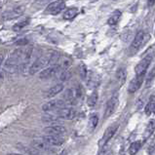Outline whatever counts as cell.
Returning <instances> with one entry per match:
<instances>
[{
  "instance_id": "6da1fadb",
  "label": "cell",
  "mask_w": 155,
  "mask_h": 155,
  "mask_svg": "<svg viewBox=\"0 0 155 155\" xmlns=\"http://www.w3.org/2000/svg\"><path fill=\"white\" fill-rule=\"evenodd\" d=\"M51 64V55L50 56H43L38 58L36 61H33L32 64H30L29 68V74L34 75L36 74L38 71L43 70L44 68H46Z\"/></svg>"
},
{
  "instance_id": "7a4b0ae2",
  "label": "cell",
  "mask_w": 155,
  "mask_h": 155,
  "mask_svg": "<svg viewBox=\"0 0 155 155\" xmlns=\"http://www.w3.org/2000/svg\"><path fill=\"white\" fill-rule=\"evenodd\" d=\"M153 57L154 55H151V54L143 55V60H141L135 68V72L137 75H145V72H147V68L149 66L150 63H151Z\"/></svg>"
},
{
  "instance_id": "3957f363",
  "label": "cell",
  "mask_w": 155,
  "mask_h": 155,
  "mask_svg": "<svg viewBox=\"0 0 155 155\" xmlns=\"http://www.w3.org/2000/svg\"><path fill=\"white\" fill-rule=\"evenodd\" d=\"M150 39V35L144 33L143 31H139L135 36L134 41L132 43V49H134L135 51L139 50L140 48H141L145 43H147Z\"/></svg>"
},
{
  "instance_id": "277c9868",
  "label": "cell",
  "mask_w": 155,
  "mask_h": 155,
  "mask_svg": "<svg viewBox=\"0 0 155 155\" xmlns=\"http://www.w3.org/2000/svg\"><path fill=\"white\" fill-rule=\"evenodd\" d=\"M65 8V3L64 0H56V1L50 3L46 8V13L51 15H58Z\"/></svg>"
},
{
  "instance_id": "5b68a950",
  "label": "cell",
  "mask_w": 155,
  "mask_h": 155,
  "mask_svg": "<svg viewBox=\"0 0 155 155\" xmlns=\"http://www.w3.org/2000/svg\"><path fill=\"white\" fill-rule=\"evenodd\" d=\"M65 104H66L64 100H52L42 105V110L43 111H47V112L54 111V110L56 111V110L65 106Z\"/></svg>"
},
{
  "instance_id": "8992f818",
  "label": "cell",
  "mask_w": 155,
  "mask_h": 155,
  "mask_svg": "<svg viewBox=\"0 0 155 155\" xmlns=\"http://www.w3.org/2000/svg\"><path fill=\"white\" fill-rule=\"evenodd\" d=\"M56 115L59 118H61V119H66V120H72L75 117H76V111L71 108V107H61L60 109L56 110Z\"/></svg>"
},
{
  "instance_id": "52a82bcc",
  "label": "cell",
  "mask_w": 155,
  "mask_h": 155,
  "mask_svg": "<svg viewBox=\"0 0 155 155\" xmlns=\"http://www.w3.org/2000/svg\"><path fill=\"white\" fill-rule=\"evenodd\" d=\"M61 69V66L60 64H53L50 68L43 69L40 72V74H39V78L40 79L52 78V77H54L55 75H57V73H59Z\"/></svg>"
},
{
  "instance_id": "ba28073f",
  "label": "cell",
  "mask_w": 155,
  "mask_h": 155,
  "mask_svg": "<svg viewBox=\"0 0 155 155\" xmlns=\"http://www.w3.org/2000/svg\"><path fill=\"white\" fill-rule=\"evenodd\" d=\"M117 104H118V96L114 95L109 99L107 104H106L105 110H104V118H108L109 116H111L117 107Z\"/></svg>"
},
{
  "instance_id": "9c48e42d",
  "label": "cell",
  "mask_w": 155,
  "mask_h": 155,
  "mask_svg": "<svg viewBox=\"0 0 155 155\" xmlns=\"http://www.w3.org/2000/svg\"><path fill=\"white\" fill-rule=\"evenodd\" d=\"M32 148L37 150V151H41V152H52L53 151V147L52 145L48 144L43 139L42 140H33L32 143Z\"/></svg>"
},
{
  "instance_id": "30bf717a",
  "label": "cell",
  "mask_w": 155,
  "mask_h": 155,
  "mask_svg": "<svg viewBox=\"0 0 155 155\" xmlns=\"http://www.w3.org/2000/svg\"><path fill=\"white\" fill-rule=\"evenodd\" d=\"M117 129H118V124H113L112 126H110L106 129V131L104 134V137L101 138V140L100 141L101 147H104V145L107 143L110 140H111V138L114 136V134L116 133Z\"/></svg>"
},
{
  "instance_id": "8fae6325",
  "label": "cell",
  "mask_w": 155,
  "mask_h": 155,
  "mask_svg": "<svg viewBox=\"0 0 155 155\" xmlns=\"http://www.w3.org/2000/svg\"><path fill=\"white\" fill-rule=\"evenodd\" d=\"M44 132L46 133L47 135H53V136H64L66 133V129L63 125H53L44 128Z\"/></svg>"
},
{
  "instance_id": "7c38bea8",
  "label": "cell",
  "mask_w": 155,
  "mask_h": 155,
  "mask_svg": "<svg viewBox=\"0 0 155 155\" xmlns=\"http://www.w3.org/2000/svg\"><path fill=\"white\" fill-rule=\"evenodd\" d=\"M25 12V7L24 6H18L14 8L11 11H8L6 13H4L3 19L4 20H12V19H17V18L21 17L23 15V13Z\"/></svg>"
},
{
  "instance_id": "4fadbf2b",
  "label": "cell",
  "mask_w": 155,
  "mask_h": 155,
  "mask_svg": "<svg viewBox=\"0 0 155 155\" xmlns=\"http://www.w3.org/2000/svg\"><path fill=\"white\" fill-rule=\"evenodd\" d=\"M143 78H144V75H137V76L130 82L129 87H128V92L133 94V93L138 91L140 88L141 84H143Z\"/></svg>"
},
{
  "instance_id": "5bb4252c",
  "label": "cell",
  "mask_w": 155,
  "mask_h": 155,
  "mask_svg": "<svg viewBox=\"0 0 155 155\" xmlns=\"http://www.w3.org/2000/svg\"><path fill=\"white\" fill-rule=\"evenodd\" d=\"M43 140L46 141L48 144L52 145V147H60L64 143V140L63 138H61L60 136H53V135H48L43 137Z\"/></svg>"
},
{
  "instance_id": "9a60e30c",
  "label": "cell",
  "mask_w": 155,
  "mask_h": 155,
  "mask_svg": "<svg viewBox=\"0 0 155 155\" xmlns=\"http://www.w3.org/2000/svg\"><path fill=\"white\" fill-rule=\"evenodd\" d=\"M87 83L89 87H92V88H96L100 85V82H101V78L98 74L96 73H93L91 72L90 75H87Z\"/></svg>"
},
{
  "instance_id": "2e32d148",
  "label": "cell",
  "mask_w": 155,
  "mask_h": 155,
  "mask_svg": "<svg viewBox=\"0 0 155 155\" xmlns=\"http://www.w3.org/2000/svg\"><path fill=\"white\" fill-rule=\"evenodd\" d=\"M64 90V84L63 83H59L55 85L54 87L50 88L49 90L47 91L46 93V98L50 99V98H53V97H55L56 95L60 94V93Z\"/></svg>"
},
{
  "instance_id": "e0dca14e",
  "label": "cell",
  "mask_w": 155,
  "mask_h": 155,
  "mask_svg": "<svg viewBox=\"0 0 155 155\" xmlns=\"http://www.w3.org/2000/svg\"><path fill=\"white\" fill-rule=\"evenodd\" d=\"M121 16H122V13H121L120 10H115L112 13V15L109 17V19L107 21V24L109 25H117L119 20H120Z\"/></svg>"
},
{
  "instance_id": "ac0fdd59",
  "label": "cell",
  "mask_w": 155,
  "mask_h": 155,
  "mask_svg": "<svg viewBox=\"0 0 155 155\" xmlns=\"http://www.w3.org/2000/svg\"><path fill=\"white\" fill-rule=\"evenodd\" d=\"M126 77H127V72H126V69L120 68L116 72V79L119 83V86H122L124 83L126 81Z\"/></svg>"
},
{
  "instance_id": "d6986e66",
  "label": "cell",
  "mask_w": 155,
  "mask_h": 155,
  "mask_svg": "<svg viewBox=\"0 0 155 155\" xmlns=\"http://www.w3.org/2000/svg\"><path fill=\"white\" fill-rule=\"evenodd\" d=\"M154 131H155V120L154 119H151V120L148 122L147 126L144 130V134H143L144 139L149 138V137L154 133Z\"/></svg>"
},
{
  "instance_id": "ffe728a7",
  "label": "cell",
  "mask_w": 155,
  "mask_h": 155,
  "mask_svg": "<svg viewBox=\"0 0 155 155\" xmlns=\"http://www.w3.org/2000/svg\"><path fill=\"white\" fill-rule=\"evenodd\" d=\"M77 14H78V9L77 8H69L64 13L63 17H64V20L70 21V20H73L74 18L77 16Z\"/></svg>"
},
{
  "instance_id": "44dd1931",
  "label": "cell",
  "mask_w": 155,
  "mask_h": 155,
  "mask_svg": "<svg viewBox=\"0 0 155 155\" xmlns=\"http://www.w3.org/2000/svg\"><path fill=\"white\" fill-rule=\"evenodd\" d=\"M144 110H145V114H147V116H149V115H151V114H155V100L153 97L150 99L148 104L145 105Z\"/></svg>"
},
{
  "instance_id": "7402d4cb",
  "label": "cell",
  "mask_w": 155,
  "mask_h": 155,
  "mask_svg": "<svg viewBox=\"0 0 155 155\" xmlns=\"http://www.w3.org/2000/svg\"><path fill=\"white\" fill-rule=\"evenodd\" d=\"M42 121L45 123H57L61 118H59L56 114H45L42 116Z\"/></svg>"
},
{
  "instance_id": "603a6c76",
  "label": "cell",
  "mask_w": 155,
  "mask_h": 155,
  "mask_svg": "<svg viewBox=\"0 0 155 155\" xmlns=\"http://www.w3.org/2000/svg\"><path fill=\"white\" fill-rule=\"evenodd\" d=\"M140 147H141V141L138 140V141L133 143L129 147V154L130 155H136L137 153H138V151L140 150Z\"/></svg>"
},
{
  "instance_id": "cb8c5ba5",
  "label": "cell",
  "mask_w": 155,
  "mask_h": 155,
  "mask_svg": "<svg viewBox=\"0 0 155 155\" xmlns=\"http://www.w3.org/2000/svg\"><path fill=\"white\" fill-rule=\"evenodd\" d=\"M97 101H98V93H97V91H94L89 97V99H88L87 104L90 107H93V106L96 105Z\"/></svg>"
},
{
  "instance_id": "d4e9b609",
  "label": "cell",
  "mask_w": 155,
  "mask_h": 155,
  "mask_svg": "<svg viewBox=\"0 0 155 155\" xmlns=\"http://www.w3.org/2000/svg\"><path fill=\"white\" fill-rule=\"evenodd\" d=\"M99 123V117L98 115H97L96 113L92 114L91 117H90V120H89V126H90V129L93 131L95 129V128L97 127V125H98Z\"/></svg>"
},
{
  "instance_id": "484cf974",
  "label": "cell",
  "mask_w": 155,
  "mask_h": 155,
  "mask_svg": "<svg viewBox=\"0 0 155 155\" xmlns=\"http://www.w3.org/2000/svg\"><path fill=\"white\" fill-rule=\"evenodd\" d=\"M28 23H29V20L28 19H25L24 21H19V23H17L16 25H14V26H13V29H14L15 31H20L21 29H23L25 26L28 25Z\"/></svg>"
},
{
  "instance_id": "4316f807",
  "label": "cell",
  "mask_w": 155,
  "mask_h": 155,
  "mask_svg": "<svg viewBox=\"0 0 155 155\" xmlns=\"http://www.w3.org/2000/svg\"><path fill=\"white\" fill-rule=\"evenodd\" d=\"M70 77H71V72H70L69 70H68V69L61 71L60 75H59V79L61 81H68Z\"/></svg>"
},
{
  "instance_id": "83f0119b",
  "label": "cell",
  "mask_w": 155,
  "mask_h": 155,
  "mask_svg": "<svg viewBox=\"0 0 155 155\" xmlns=\"http://www.w3.org/2000/svg\"><path fill=\"white\" fill-rule=\"evenodd\" d=\"M79 74H80V77L82 79H86L87 75H88V71H87V68L86 65L84 64H81L80 65H79Z\"/></svg>"
},
{
  "instance_id": "f1b7e54d",
  "label": "cell",
  "mask_w": 155,
  "mask_h": 155,
  "mask_svg": "<svg viewBox=\"0 0 155 155\" xmlns=\"http://www.w3.org/2000/svg\"><path fill=\"white\" fill-rule=\"evenodd\" d=\"M154 77H155V68H153L151 71L148 73V76L147 78V87H150V86H151Z\"/></svg>"
},
{
  "instance_id": "f546056e",
  "label": "cell",
  "mask_w": 155,
  "mask_h": 155,
  "mask_svg": "<svg viewBox=\"0 0 155 155\" xmlns=\"http://www.w3.org/2000/svg\"><path fill=\"white\" fill-rule=\"evenodd\" d=\"M28 41L26 40V39H21V40H19V41H17L16 44H18V45H25V44H28Z\"/></svg>"
},
{
  "instance_id": "4dcf8cb0",
  "label": "cell",
  "mask_w": 155,
  "mask_h": 155,
  "mask_svg": "<svg viewBox=\"0 0 155 155\" xmlns=\"http://www.w3.org/2000/svg\"><path fill=\"white\" fill-rule=\"evenodd\" d=\"M3 61H4V56H3V54H0V66L2 65Z\"/></svg>"
},
{
  "instance_id": "1f68e13d",
  "label": "cell",
  "mask_w": 155,
  "mask_h": 155,
  "mask_svg": "<svg viewBox=\"0 0 155 155\" xmlns=\"http://www.w3.org/2000/svg\"><path fill=\"white\" fill-rule=\"evenodd\" d=\"M37 1L40 3V4H43V3H47V2H49L50 0H37Z\"/></svg>"
},
{
  "instance_id": "d6a6232c",
  "label": "cell",
  "mask_w": 155,
  "mask_h": 155,
  "mask_svg": "<svg viewBox=\"0 0 155 155\" xmlns=\"http://www.w3.org/2000/svg\"><path fill=\"white\" fill-rule=\"evenodd\" d=\"M154 3V0H150V1L148 2V5L149 6H152V4Z\"/></svg>"
},
{
  "instance_id": "836d02e7",
  "label": "cell",
  "mask_w": 155,
  "mask_h": 155,
  "mask_svg": "<svg viewBox=\"0 0 155 155\" xmlns=\"http://www.w3.org/2000/svg\"><path fill=\"white\" fill-rule=\"evenodd\" d=\"M60 155H66V151H65V150H64V151L63 152H61Z\"/></svg>"
},
{
  "instance_id": "e575fe53",
  "label": "cell",
  "mask_w": 155,
  "mask_h": 155,
  "mask_svg": "<svg viewBox=\"0 0 155 155\" xmlns=\"http://www.w3.org/2000/svg\"><path fill=\"white\" fill-rule=\"evenodd\" d=\"M8 155H21V154H18V153H10V154H8Z\"/></svg>"
},
{
  "instance_id": "d590c367",
  "label": "cell",
  "mask_w": 155,
  "mask_h": 155,
  "mask_svg": "<svg viewBox=\"0 0 155 155\" xmlns=\"http://www.w3.org/2000/svg\"><path fill=\"white\" fill-rule=\"evenodd\" d=\"M91 2H96V1H98V0H90Z\"/></svg>"
},
{
  "instance_id": "8d00e7d4",
  "label": "cell",
  "mask_w": 155,
  "mask_h": 155,
  "mask_svg": "<svg viewBox=\"0 0 155 155\" xmlns=\"http://www.w3.org/2000/svg\"><path fill=\"white\" fill-rule=\"evenodd\" d=\"M107 155H112V152H110V153H108Z\"/></svg>"
},
{
  "instance_id": "74e56055",
  "label": "cell",
  "mask_w": 155,
  "mask_h": 155,
  "mask_svg": "<svg viewBox=\"0 0 155 155\" xmlns=\"http://www.w3.org/2000/svg\"><path fill=\"white\" fill-rule=\"evenodd\" d=\"M154 35H155V31H154Z\"/></svg>"
}]
</instances>
